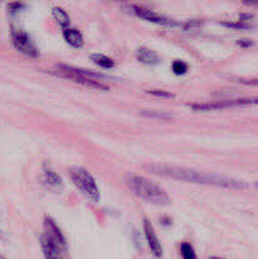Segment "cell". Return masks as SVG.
<instances>
[{
	"instance_id": "1",
	"label": "cell",
	"mask_w": 258,
	"mask_h": 259,
	"mask_svg": "<svg viewBox=\"0 0 258 259\" xmlns=\"http://www.w3.org/2000/svg\"><path fill=\"white\" fill-rule=\"evenodd\" d=\"M144 168L151 174L157 175V176L179 180V181L192 182V184L211 185V186L227 187V189H244L245 187V185L238 180L219 176V175L215 174H206V172L195 171V169L182 168V167L166 166V164H148V166H144Z\"/></svg>"
},
{
	"instance_id": "2",
	"label": "cell",
	"mask_w": 258,
	"mask_h": 259,
	"mask_svg": "<svg viewBox=\"0 0 258 259\" xmlns=\"http://www.w3.org/2000/svg\"><path fill=\"white\" fill-rule=\"evenodd\" d=\"M125 182L134 195L143 199L144 201L153 205H167L169 202L168 195L162 187L154 182L137 175H126Z\"/></svg>"
},
{
	"instance_id": "3",
	"label": "cell",
	"mask_w": 258,
	"mask_h": 259,
	"mask_svg": "<svg viewBox=\"0 0 258 259\" xmlns=\"http://www.w3.org/2000/svg\"><path fill=\"white\" fill-rule=\"evenodd\" d=\"M40 245L46 259H65L63 253L66 250V240L51 218L45 219Z\"/></svg>"
},
{
	"instance_id": "4",
	"label": "cell",
	"mask_w": 258,
	"mask_h": 259,
	"mask_svg": "<svg viewBox=\"0 0 258 259\" xmlns=\"http://www.w3.org/2000/svg\"><path fill=\"white\" fill-rule=\"evenodd\" d=\"M58 68H60V73H62L65 77L71 78L78 83H82L88 88L99 89V90H108L109 89L108 86L101 82L103 78H106V76H104L103 73H96L93 71H86L82 68H76L66 65H60Z\"/></svg>"
},
{
	"instance_id": "5",
	"label": "cell",
	"mask_w": 258,
	"mask_h": 259,
	"mask_svg": "<svg viewBox=\"0 0 258 259\" xmlns=\"http://www.w3.org/2000/svg\"><path fill=\"white\" fill-rule=\"evenodd\" d=\"M70 177L72 180L73 185L85 196H88L93 201H98L99 197H100V192H99L94 177L85 168H82V167H73V168L70 169Z\"/></svg>"
},
{
	"instance_id": "6",
	"label": "cell",
	"mask_w": 258,
	"mask_h": 259,
	"mask_svg": "<svg viewBox=\"0 0 258 259\" xmlns=\"http://www.w3.org/2000/svg\"><path fill=\"white\" fill-rule=\"evenodd\" d=\"M12 42L13 46L19 51L23 55L28 56V57H37L38 50L35 45L33 43L32 38L28 35L22 29H14L12 32Z\"/></svg>"
},
{
	"instance_id": "7",
	"label": "cell",
	"mask_w": 258,
	"mask_h": 259,
	"mask_svg": "<svg viewBox=\"0 0 258 259\" xmlns=\"http://www.w3.org/2000/svg\"><path fill=\"white\" fill-rule=\"evenodd\" d=\"M143 228H144V235H146V239L147 243H148V247L149 249L152 250L156 257H161L162 255V247H161V243H159L158 237L156 234V230H154L153 225L151 224L148 219H144L143 222Z\"/></svg>"
},
{
	"instance_id": "8",
	"label": "cell",
	"mask_w": 258,
	"mask_h": 259,
	"mask_svg": "<svg viewBox=\"0 0 258 259\" xmlns=\"http://www.w3.org/2000/svg\"><path fill=\"white\" fill-rule=\"evenodd\" d=\"M133 12L138 15L142 19H146L148 22L156 23V24H169V20L167 18H164L163 15L158 14L154 10L148 9V8L144 7H133Z\"/></svg>"
},
{
	"instance_id": "9",
	"label": "cell",
	"mask_w": 258,
	"mask_h": 259,
	"mask_svg": "<svg viewBox=\"0 0 258 259\" xmlns=\"http://www.w3.org/2000/svg\"><path fill=\"white\" fill-rule=\"evenodd\" d=\"M63 38H65V40L68 45L75 48L82 47L83 45L82 34L77 29H75V28L68 27L66 29H63Z\"/></svg>"
},
{
	"instance_id": "10",
	"label": "cell",
	"mask_w": 258,
	"mask_h": 259,
	"mask_svg": "<svg viewBox=\"0 0 258 259\" xmlns=\"http://www.w3.org/2000/svg\"><path fill=\"white\" fill-rule=\"evenodd\" d=\"M137 58L139 62L144 65H157L159 62V57L154 51L148 50V48H139L137 51Z\"/></svg>"
},
{
	"instance_id": "11",
	"label": "cell",
	"mask_w": 258,
	"mask_h": 259,
	"mask_svg": "<svg viewBox=\"0 0 258 259\" xmlns=\"http://www.w3.org/2000/svg\"><path fill=\"white\" fill-rule=\"evenodd\" d=\"M52 15L53 18H55L56 22H57L61 27H63L65 29L68 28V25H70V17H68V14L62 9V8H52Z\"/></svg>"
},
{
	"instance_id": "12",
	"label": "cell",
	"mask_w": 258,
	"mask_h": 259,
	"mask_svg": "<svg viewBox=\"0 0 258 259\" xmlns=\"http://www.w3.org/2000/svg\"><path fill=\"white\" fill-rule=\"evenodd\" d=\"M91 60L94 61V63H96L98 66L103 68H113L114 67V61L111 60L110 57L104 55H99V53H95V55H91Z\"/></svg>"
},
{
	"instance_id": "13",
	"label": "cell",
	"mask_w": 258,
	"mask_h": 259,
	"mask_svg": "<svg viewBox=\"0 0 258 259\" xmlns=\"http://www.w3.org/2000/svg\"><path fill=\"white\" fill-rule=\"evenodd\" d=\"M45 176H46V181L53 187H61L62 186V181H61L60 176L56 174L55 171H52L51 168H45Z\"/></svg>"
},
{
	"instance_id": "14",
	"label": "cell",
	"mask_w": 258,
	"mask_h": 259,
	"mask_svg": "<svg viewBox=\"0 0 258 259\" xmlns=\"http://www.w3.org/2000/svg\"><path fill=\"white\" fill-rule=\"evenodd\" d=\"M180 252H181L182 259H197L194 247L190 243H182Z\"/></svg>"
},
{
	"instance_id": "15",
	"label": "cell",
	"mask_w": 258,
	"mask_h": 259,
	"mask_svg": "<svg viewBox=\"0 0 258 259\" xmlns=\"http://www.w3.org/2000/svg\"><path fill=\"white\" fill-rule=\"evenodd\" d=\"M172 71H174L175 75H184L187 71V65L184 61L177 60L172 63Z\"/></svg>"
},
{
	"instance_id": "16",
	"label": "cell",
	"mask_w": 258,
	"mask_h": 259,
	"mask_svg": "<svg viewBox=\"0 0 258 259\" xmlns=\"http://www.w3.org/2000/svg\"><path fill=\"white\" fill-rule=\"evenodd\" d=\"M151 95L157 96V98H163V99H172L174 98V94H171L169 91H164V90H149L148 91Z\"/></svg>"
},
{
	"instance_id": "17",
	"label": "cell",
	"mask_w": 258,
	"mask_h": 259,
	"mask_svg": "<svg viewBox=\"0 0 258 259\" xmlns=\"http://www.w3.org/2000/svg\"><path fill=\"white\" fill-rule=\"evenodd\" d=\"M238 45L242 46V47H250V46H252V42L248 39H240L238 40Z\"/></svg>"
},
{
	"instance_id": "18",
	"label": "cell",
	"mask_w": 258,
	"mask_h": 259,
	"mask_svg": "<svg viewBox=\"0 0 258 259\" xmlns=\"http://www.w3.org/2000/svg\"><path fill=\"white\" fill-rule=\"evenodd\" d=\"M12 9H19V8L23 7V4H19V3H13V4L9 5Z\"/></svg>"
},
{
	"instance_id": "19",
	"label": "cell",
	"mask_w": 258,
	"mask_h": 259,
	"mask_svg": "<svg viewBox=\"0 0 258 259\" xmlns=\"http://www.w3.org/2000/svg\"><path fill=\"white\" fill-rule=\"evenodd\" d=\"M209 259H224V258H220V257H210Z\"/></svg>"
},
{
	"instance_id": "20",
	"label": "cell",
	"mask_w": 258,
	"mask_h": 259,
	"mask_svg": "<svg viewBox=\"0 0 258 259\" xmlns=\"http://www.w3.org/2000/svg\"><path fill=\"white\" fill-rule=\"evenodd\" d=\"M0 259H7V258H5V257H4V255H3V254H2V253H0Z\"/></svg>"
},
{
	"instance_id": "21",
	"label": "cell",
	"mask_w": 258,
	"mask_h": 259,
	"mask_svg": "<svg viewBox=\"0 0 258 259\" xmlns=\"http://www.w3.org/2000/svg\"><path fill=\"white\" fill-rule=\"evenodd\" d=\"M255 187H257V189H258V182H257V184H255Z\"/></svg>"
}]
</instances>
